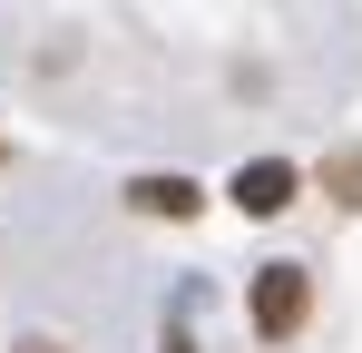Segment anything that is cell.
<instances>
[{
  "label": "cell",
  "mask_w": 362,
  "mask_h": 353,
  "mask_svg": "<svg viewBox=\"0 0 362 353\" xmlns=\"http://www.w3.org/2000/svg\"><path fill=\"white\" fill-rule=\"evenodd\" d=\"M333 186H343V206H362V157H333Z\"/></svg>",
  "instance_id": "4"
},
{
  "label": "cell",
  "mask_w": 362,
  "mask_h": 353,
  "mask_svg": "<svg viewBox=\"0 0 362 353\" xmlns=\"http://www.w3.org/2000/svg\"><path fill=\"white\" fill-rule=\"evenodd\" d=\"M294 186H303V176L284 167V157H255V167L235 176V206H245V216H274V206H294Z\"/></svg>",
  "instance_id": "2"
},
{
  "label": "cell",
  "mask_w": 362,
  "mask_h": 353,
  "mask_svg": "<svg viewBox=\"0 0 362 353\" xmlns=\"http://www.w3.org/2000/svg\"><path fill=\"white\" fill-rule=\"evenodd\" d=\"M303 314H313V285H303V265H264V275H255V334H274V344H284Z\"/></svg>",
  "instance_id": "1"
},
{
  "label": "cell",
  "mask_w": 362,
  "mask_h": 353,
  "mask_svg": "<svg viewBox=\"0 0 362 353\" xmlns=\"http://www.w3.org/2000/svg\"><path fill=\"white\" fill-rule=\"evenodd\" d=\"M20 353H49V344H20Z\"/></svg>",
  "instance_id": "5"
},
{
  "label": "cell",
  "mask_w": 362,
  "mask_h": 353,
  "mask_svg": "<svg viewBox=\"0 0 362 353\" xmlns=\"http://www.w3.org/2000/svg\"><path fill=\"white\" fill-rule=\"evenodd\" d=\"M127 206H147V216H186V206H196V186H186V176H137V186H127Z\"/></svg>",
  "instance_id": "3"
}]
</instances>
